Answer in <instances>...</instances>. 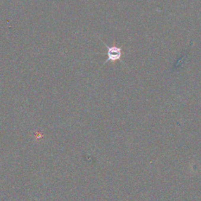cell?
<instances>
[{"label":"cell","instance_id":"1","mask_svg":"<svg viewBox=\"0 0 201 201\" xmlns=\"http://www.w3.org/2000/svg\"><path fill=\"white\" fill-rule=\"evenodd\" d=\"M100 42L103 43V45L105 47H107L108 52H107V56L108 58L107 60H105V63L103 64V65L107 64L108 62H114L116 60H120L121 62L125 65V63L122 60V55H123V51H122V48L121 47H116V46H112V47H109L105 43H104L101 39H100Z\"/></svg>","mask_w":201,"mask_h":201}]
</instances>
